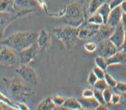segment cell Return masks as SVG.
I'll use <instances>...</instances> for the list:
<instances>
[{
  "label": "cell",
  "instance_id": "cell-25",
  "mask_svg": "<svg viewBox=\"0 0 126 110\" xmlns=\"http://www.w3.org/2000/svg\"><path fill=\"white\" fill-rule=\"evenodd\" d=\"M50 97L54 104L56 106V109H57L59 107H62L66 99L65 97L57 95H53Z\"/></svg>",
  "mask_w": 126,
  "mask_h": 110
},
{
  "label": "cell",
  "instance_id": "cell-10",
  "mask_svg": "<svg viewBox=\"0 0 126 110\" xmlns=\"http://www.w3.org/2000/svg\"><path fill=\"white\" fill-rule=\"evenodd\" d=\"M97 50L99 56L107 59L114 55L119 49L111 40L108 39L102 41L99 48H97Z\"/></svg>",
  "mask_w": 126,
  "mask_h": 110
},
{
  "label": "cell",
  "instance_id": "cell-29",
  "mask_svg": "<svg viewBox=\"0 0 126 110\" xmlns=\"http://www.w3.org/2000/svg\"><path fill=\"white\" fill-rule=\"evenodd\" d=\"M104 79L105 80V81H106L108 87H109L110 88H115V87H116L118 82H117L116 80L109 74V73H106Z\"/></svg>",
  "mask_w": 126,
  "mask_h": 110
},
{
  "label": "cell",
  "instance_id": "cell-9",
  "mask_svg": "<svg viewBox=\"0 0 126 110\" xmlns=\"http://www.w3.org/2000/svg\"><path fill=\"white\" fill-rule=\"evenodd\" d=\"M1 64L6 67L15 66L18 61V57L17 56L14 50L8 47L1 45Z\"/></svg>",
  "mask_w": 126,
  "mask_h": 110
},
{
  "label": "cell",
  "instance_id": "cell-28",
  "mask_svg": "<svg viewBox=\"0 0 126 110\" xmlns=\"http://www.w3.org/2000/svg\"><path fill=\"white\" fill-rule=\"evenodd\" d=\"M97 45L94 42H88L85 43L84 45V49L88 53H92L97 50Z\"/></svg>",
  "mask_w": 126,
  "mask_h": 110
},
{
  "label": "cell",
  "instance_id": "cell-21",
  "mask_svg": "<svg viewBox=\"0 0 126 110\" xmlns=\"http://www.w3.org/2000/svg\"><path fill=\"white\" fill-rule=\"evenodd\" d=\"M111 10L110 4L107 2L103 3L97 10V13L100 14L101 16L103 17V20H104V24H107V22L108 17H109L110 13H111Z\"/></svg>",
  "mask_w": 126,
  "mask_h": 110
},
{
  "label": "cell",
  "instance_id": "cell-20",
  "mask_svg": "<svg viewBox=\"0 0 126 110\" xmlns=\"http://www.w3.org/2000/svg\"><path fill=\"white\" fill-rule=\"evenodd\" d=\"M56 106L52 102L51 97H48L41 101L38 106H37L36 109L39 110H56Z\"/></svg>",
  "mask_w": 126,
  "mask_h": 110
},
{
  "label": "cell",
  "instance_id": "cell-13",
  "mask_svg": "<svg viewBox=\"0 0 126 110\" xmlns=\"http://www.w3.org/2000/svg\"><path fill=\"white\" fill-rule=\"evenodd\" d=\"M36 43L41 51L47 50L50 44V37L48 32L44 29H41L38 33Z\"/></svg>",
  "mask_w": 126,
  "mask_h": 110
},
{
  "label": "cell",
  "instance_id": "cell-15",
  "mask_svg": "<svg viewBox=\"0 0 126 110\" xmlns=\"http://www.w3.org/2000/svg\"><path fill=\"white\" fill-rule=\"evenodd\" d=\"M107 63L109 66L120 65L126 63V53L122 50H118L116 53L106 59Z\"/></svg>",
  "mask_w": 126,
  "mask_h": 110
},
{
  "label": "cell",
  "instance_id": "cell-1",
  "mask_svg": "<svg viewBox=\"0 0 126 110\" xmlns=\"http://www.w3.org/2000/svg\"><path fill=\"white\" fill-rule=\"evenodd\" d=\"M37 36L36 32H17L2 39L1 45L19 52L36 43Z\"/></svg>",
  "mask_w": 126,
  "mask_h": 110
},
{
  "label": "cell",
  "instance_id": "cell-27",
  "mask_svg": "<svg viewBox=\"0 0 126 110\" xmlns=\"http://www.w3.org/2000/svg\"><path fill=\"white\" fill-rule=\"evenodd\" d=\"M94 89H96V90H100L101 91H103L106 90L107 88H110L104 79H98L97 81L95 83V84L94 85Z\"/></svg>",
  "mask_w": 126,
  "mask_h": 110
},
{
  "label": "cell",
  "instance_id": "cell-4",
  "mask_svg": "<svg viewBox=\"0 0 126 110\" xmlns=\"http://www.w3.org/2000/svg\"><path fill=\"white\" fill-rule=\"evenodd\" d=\"M2 80L6 86L9 93L15 99L23 100L24 102L28 96L32 94L31 88L20 80L3 78Z\"/></svg>",
  "mask_w": 126,
  "mask_h": 110
},
{
  "label": "cell",
  "instance_id": "cell-26",
  "mask_svg": "<svg viewBox=\"0 0 126 110\" xmlns=\"http://www.w3.org/2000/svg\"><path fill=\"white\" fill-rule=\"evenodd\" d=\"M0 96H1L0 99H1V102H3V103L6 104V105L10 106L13 110H18V107H17L16 104V102H13L9 98H8V97L3 95L2 93H1V94H0Z\"/></svg>",
  "mask_w": 126,
  "mask_h": 110
},
{
  "label": "cell",
  "instance_id": "cell-37",
  "mask_svg": "<svg viewBox=\"0 0 126 110\" xmlns=\"http://www.w3.org/2000/svg\"><path fill=\"white\" fill-rule=\"evenodd\" d=\"M123 1L124 0H112L111 2L109 3L111 9L116 8V7L120 6V5L123 2Z\"/></svg>",
  "mask_w": 126,
  "mask_h": 110
},
{
  "label": "cell",
  "instance_id": "cell-19",
  "mask_svg": "<svg viewBox=\"0 0 126 110\" xmlns=\"http://www.w3.org/2000/svg\"><path fill=\"white\" fill-rule=\"evenodd\" d=\"M63 107L67 110H80L82 109V107L80 104L78 99L75 97H69L66 98Z\"/></svg>",
  "mask_w": 126,
  "mask_h": 110
},
{
  "label": "cell",
  "instance_id": "cell-22",
  "mask_svg": "<svg viewBox=\"0 0 126 110\" xmlns=\"http://www.w3.org/2000/svg\"><path fill=\"white\" fill-rule=\"evenodd\" d=\"M86 20L88 22L94 24V25H101L104 24V20H103V17L97 12H96V13L90 15V16L87 17Z\"/></svg>",
  "mask_w": 126,
  "mask_h": 110
},
{
  "label": "cell",
  "instance_id": "cell-34",
  "mask_svg": "<svg viewBox=\"0 0 126 110\" xmlns=\"http://www.w3.org/2000/svg\"><path fill=\"white\" fill-rule=\"evenodd\" d=\"M81 96L83 97H94V90H92L91 89H85L82 92Z\"/></svg>",
  "mask_w": 126,
  "mask_h": 110
},
{
  "label": "cell",
  "instance_id": "cell-36",
  "mask_svg": "<svg viewBox=\"0 0 126 110\" xmlns=\"http://www.w3.org/2000/svg\"><path fill=\"white\" fill-rule=\"evenodd\" d=\"M120 96L117 94H113L112 96L111 103L113 104H116L120 102Z\"/></svg>",
  "mask_w": 126,
  "mask_h": 110
},
{
  "label": "cell",
  "instance_id": "cell-30",
  "mask_svg": "<svg viewBox=\"0 0 126 110\" xmlns=\"http://www.w3.org/2000/svg\"><path fill=\"white\" fill-rule=\"evenodd\" d=\"M94 97L95 98L100 104H106L105 102L104 96H103V91L94 89Z\"/></svg>",
  "mask_w": 126,
  "mask_h": 110
},
{
  "label": "cell",
  "instance_id": "cell-11",
  "mask_svg": "<svg viewBox=\"0 0 126 110\" xmlns=\"http://www.w3.org/2000/svg\"><path fill=\"white\" fill-rule=\"evenodd\" d=\"M39 6L37 0H14L13 12L22 10H36Z\"/></svg>",
  "mask_w": 126,
  "mask_h": 110
},
{
  "label": "cell",
  "instance_id": "cell-38",
  "mask_svg": "<svg viewBox=\"0 0 126 110\" xmlns=\"http://www.w3.org/2000/svg\"><path fill=\"white\" fill-rule=\"evenodd\" d=\"M16 104L17 107H18V110H29L28 106L24 102H22V101H18V102H16Z\"/></svg>",
  "mask_w": 126,
  "mask_h": 110
},
{
  "label": "cell",
  "instance_id": "cell-8",
  "mask_svg": "<svg viewBox=\"0 0 126 110\" xmlns=\"http://www.w3.org/2000/svg\"><path fill=\"white\" fill-rule=\"evenodd\" d=\"M39 48L36 42L30 47L18 52V60L20 64L28 65L37 58Z\"/></svg>",
  "mask_w": 126,
  "mask_h": 110
},
{
  "label": "cell",
  "instance_id": "cell-41",
  "mask_svg": "<svg viewBox=\"0 0 126 110\" xmlns=\"http://www.w3.org/2000/svg\"><path fill=\"white\" fill-rule=\"evenodd\" d=\"M1 110H13L12 107H10V106L6 105V104L3 103V102H1Z\"/></svg>",
  "mask_w": 126,
  "mask_h": 110
},
{
  "label": "cell",
  "instance_id": "cell-17",
  "mask_svg": "<svg viewBox=\"0 0 126 110\" xmlns=\"http://www.w3.org/2000/svg\"><path fill=\"white\" fill-rule=\"evenodd\" d=\"M80 104H81L82 109L88 110H96L98 106L100 105L99 103L94 97H81L78 98Z\"/></svg>",
  "mask_w": 126,
  "mask_h": 110
},
{
  "label": "cell",
  "instance_id": "cell-39",
  "mask_svg": "<svg viewBox=\"0 0 126 110\" xmlns=\"http://www.w3.org/2000/svg\"><path fill=\"white\" fill-rule=\"evenodd\" d=\"M121 24L122 25H123V28L125 29V31H126V15L125 13H123V16H122Z\"/></svg>",
  "mask_w": 126,
  "mask_h": 110
},
{
  "label": "cell",
  "instance_id": "cell-16",
  "mask_svg": "<svg viewBox=\"0 0 126 110\" xmlns=\"http://www.w3.org/2000/svg\"><path fill=\"white\" fill-rule=\"evenodd\" d=\"M115 27L108 25V24H103L100 25L97 36L101 41L110 39L112 34L114 32Z\"/></svg>",
  "mask_w": 126,
  "mask_h": 110
},
{
  "label": "cell",
  "instance_id": "cell-33",
  "mask_svg": "<svg viewBox=\"0 0 126 110\" xmlns=\"http://www.w3.org/2000/svg\"><path fill=\"white\" fill-rule=\"evenodd\" d=\"M98 80V78H97V76H96L95 74L94 73L93 71H91L90 72V73H89L88 76V79H87V81H88V83L91 86H93L95 84V83H96Z\"/></svg>",
  "mask_w": 126,
  "mask_h": 110
},
{
  "label": "cell",
  "instance_id": "cell-12",
  "mask_svg": "<svg viewBox=\"0 0 126 110\" xmlns=\"http://www.w3.org/2000/svg\"><path fill=\"white\" fill-rule=\"evenodd\" d=\"M125 37V31L121 22L115 27L114 32L112 34L110 40L116 45L119 50H121L124 43Z\"/></svg>",
  "mask_w": 126,
  "mask_h": 110
},
{
  "label": "cell",
  "instance_id": "cell-42",
  "mask_svg": "<svg viewBox=\"0 0 126 110\" xmlns=\"http://www.w3.org/2000/svg\"><path fill=\"white\" fill-rule=\"evenodd\" d=\"M121 50H123L124 52H125L126 53V30L125 31V40H124V43Z\"/></svg>",
  "mask_w": 126,
  "mask_h": 110
},
{
  "label": "cell",
  "instance_id": "cell-2",
  "mask_svg": "<svg viewBox=\"0 0 126 110\" xmlns=\"http://www.w3.org/2000/svg\"><path fill=\"white\" fill-rule=\"evenodd\" d=\"M50 16L54 17H64L70 23V25L75 27H78L85 20L83 9L77 2L70 3L59 13H51Z\"/></svg>",
  "mask_w": 126,
  "mask_h": 110
},
{
  "label": "cell",
  "instance_id": "cell-18",
  "mask_svg": "<svg viewBox=\"0 0 126 110\" xmlns=\"http://www.w3.org/2000/svg\"><path fill=\"white\" fill-rule=\"evenodd\" d=\"M105 2V0H90L87 6V18L97 12L99 8Z\"/></svg>",
  "mask_w": 126,
  "mask_h": 110
},
{
  "label": "cell",
  "instance_id": "cell-43",
  "mask_svg": "<svg viewBox=\"0 0 126 110\" xmlns=\"http://www.w3.org/2000/svg\"><path fill=\"white\" fill-rule=\"evenodd\" d=\"M108 109L106 107V104H100L98 106V107L96 109V110H107Z\"/></svg>",
  "mask_w": 126,
  "mask_h": 110
},
{
  "label": "cell",
  "instance_id": "cell-3",
  "mask_svg": "<svg viewBox=\"0 0 126 110\" xmlns=\"http://www.w3.org/2000/svg\"><path fill=\"white\" fill-rule=\"evenodd\" d=\"M53 33L57 39L68 49L73 48L79 40L78 28L70 25L56 28Z\"/></svg>",
  "mask_w": 126,
  "mask_h": 110
},
{
  "label": "cell",
  "instance_id": "cell-40",
  "mask_svg": "<svg viewBox=\"0 0 126 110\" xmlns=\"http://www.w3.org/2000/svg\"><path fill=\"white\" fill-rule=\"evenodd\" d=\"M120 6L122 9L123 13L126 15V0H124L123 2L121 3V5H120Z\"/></svg>",
  "mask_w": 126,
  "mask_h": 110
},
{
  "label": "cell",
  "instance_id": "cell-32",
  "mask_svg": "<svg viewBox=\"0 0 126 110\" xmlns=\"http://www.w3.org/2000/svg\"><path fill=\"white\" fill-rule=\"evenodd\" d=\"M111 88H107L106 90H105L104 91H103V96H104V99L105 102H106V104L110 103H111V97L112 96V92Z\"/></svg>",
  "mask_w": 126,
  "mask_h": 110
},
{
  "label": "cell",
  "instance_id": "cell-31",
  "mask_svg": "<svg viewBox=\"0 0 126 110\" xmlns=\"http://www.w3.org/2000/svg\"><path fill=\"white\" fill-rule=\"evenodd\" d=\"M92 71L95 74L96 76H97L98 79H103L104 78L105 74H106L105 71L101 69L100 68L98 67L97 66H94L93 69H92Z\"/></svg>",
  "mask_w": 126,
  "mask_h": 110
},
{
  "label": "cell",
  "instance_id": "cell-35",
  "mask_svg": "<svg viewBox=\"0 0 126 110\" xmlns=\"http://www.w3.org/2000/svg\"><path fill=\"white\" fill-rule=\"evenodd\" d=\"M116 89L118 91L121 92H126V83L123 82H119L117 83Z\"/></svg>",
  "mask_w": 126,
  "mask_h": 110
},
{
  "label": "cell",
  "instance_id": "cell-24",
  "mask_svg": "<svg viewBox=\"0 0 126 110\" xmlns=\"http://www.w3.org/2000/svg\"><path fill=\"white\" fill-rule=\"evenodd\" d=\"M94 63H95V65L96 66L100 68L104 71H106L108 67L106 59L101 56L99 55L96 57L95 60H94Z\"/></svg>",
  "mask_w": 126,
  "mask_h": 110
},
{
  "label": "cell",
  "instance_id": "cell-7",
  "mask_svg": "<svg viewBox=\"0 0 126 110\" xmlns=\"http://www.w3.org/2000/svg\"><path fill=\"white\" fill-rule=\"evenodd\" d=\"M100 25L91 24L85 20L78 28V39L85 40L97 35Z\"/></svg>",
  "mask_w": 126,
  "mask_h": 110
},
{
  "label": "cell",
  "instance_id": "cell-14",
  "mask_svg": "<svg viewBox=\"0 0 126 110\" xmlns=\"http://www.w3.org/2000/svg\"><path fill=\"white\" fill-rule=\"evenodd\" d=\"M123 14V13L120 6L112 9L108 17L107 24L112 27H116L121 22Z\"/></svg>",
  "mask_w": 126,
  "mask_h": 110
},
{
  "label": "cell",
  "instance_id": "cell-6",
  "mask_svg": "<svg viewBox=\"0 0 126 110\" xmlns=\"http://www.w3.org/2000/svg\"><path fill=\"white\" fill-rule=\"evenodd\" d=\"M35 10H22L16 12H1V32L3 34L7 27L14 21L20 17L25 16L32 13Z\"/></svg>",
  "mask_w": 126,
  "mask_h": 110
},
{
  "label": "cell",
  "instance_id": "cell-5",
  "mask_svg": "<svg viewBox=\"0 0 126 110\" xmlns=\"http://www.w3.org/2000/svg\"><path fill=\"white\" fill-rule=\"evenodd\" d=\"M16 72L24 81L32 85H37L39 80L37 73L33 68L27 64H21L16 69Z\"/></svg>",
  "mask_w": 126,
  "mask_h": 110
},
{
  "label": "cell",
  "instance_id": "cell-23",
  "mask_svg": "<svg viewBox=\"0 0 126 110\" xmlns=\"http://www.w3.org/2000/svg\"><path fill=\"white\" fill-rule=\"evenodd\" d=\"M14 0H1V12H13Z\"/></svg>",
  "mask_w": 126,
  "mask_h": 110
}]
</instances>
